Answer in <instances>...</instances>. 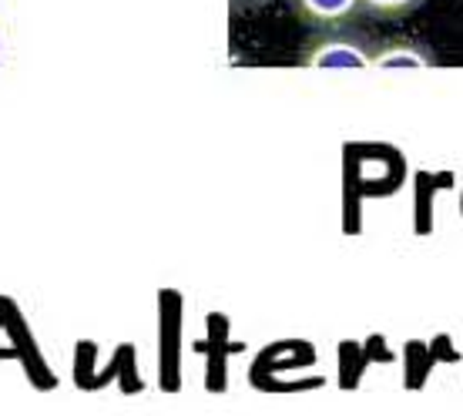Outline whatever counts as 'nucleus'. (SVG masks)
Listing matches in <instances>:
<instances>
[{
    "mask_svg": "<svg viewBox=\"0 0 463 416\" xmlns=\"http://www.w3.org/2000/svg\"><path fill=\"white\" fill-rule=\"evenodd\" d=\"M309 64L323 71H356V68H370V58L353 44H343V41H329L319 51L309 54Z\"/></svg>",
    "mask_w": 463,
    "mask_h": 416,
    "instance_id": "f257e3e1",
    "label": "nucleus"
},
{
    "mask_svg": "<svg viewBox=\"0 0 463 416\" xmlns=\"http://www.w3.org/2000/svg\"><path fill=\"white\" fill-rule=\"evenodd\" d=\"M356 4L359 0H299L302 14H309L316 21H339L356 11Z\"/></svg>",
    "mask_w": 463,
    "mask_h": 416,
    "instance_id": "f03ea898",
    "label": "nucleus"
},
{
    "mask_svg": "<svg viewBox=\"0 0 463 416\" xmlns=\"http://www.w3.org/2000/svg\"><path fill=\"white\" fill-rule=\"evenodd\" d=\"M373 68H383V71H417V68H427L430 58H423L420 51H410V47H396V51H386V54H380V58H370Z\"/></svg>",
    "mask_w": 463,
    "mask_h": 416,
    "instance_id": "7ed1b4c3",
    "label": "nucleus"
},
{
    "mask_svg": "<svg viewBox=\"0 0 463 416\" xmlns=\"http://www.w3.org/2000/svg\"><path fill=\"white\" fill-rule=\"evenodd\" d=\"M410 4H417V0H366V7H373V11H403V7H410Z\"/></svg>",
    "mask_w": 463,
    "mask_h": 416,
    "instance_id": "20e7f679",
    "label": "nucleus"
}]
</instances>
